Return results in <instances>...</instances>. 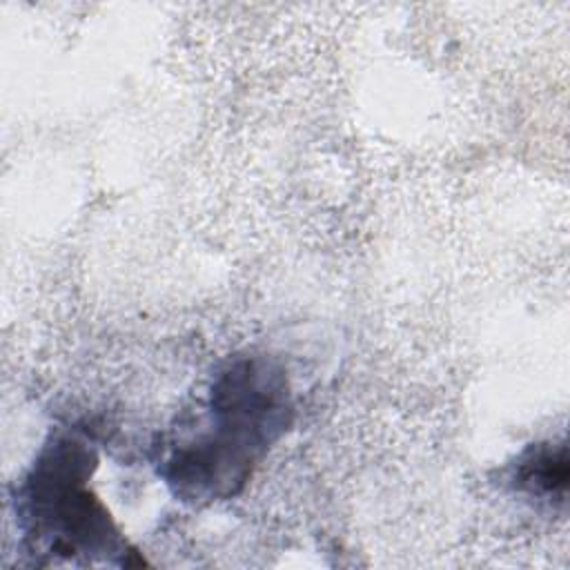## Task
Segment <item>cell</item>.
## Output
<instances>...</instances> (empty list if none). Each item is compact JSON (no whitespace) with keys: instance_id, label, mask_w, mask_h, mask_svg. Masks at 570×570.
<instances>
[{"instance_id":"cell-2","label":"cell","mask_w":570,"mask_h":570,"mask_svg":"<svg viewBox=\"0 0 570 570\" xmlns=\"http://www.w3.org/2000/svg\"><path fill=\"white\" fill-rule=\"evenodd\" d=\"M96 468V441L80 428L56 430L40 445L13 494L20 552L31 563H145L91 490Z\"/></svg>"},{"instance_id":"cell-3","label":"cell","mask_w":570,"mask_h":570,"mask_svg":"<svg viewBox=\"0 0 570 570\" xmlns=\"http://www.w3.org/2000/svg\"><path fill=\"white\" fill-rule=\"evenodd\" d=\"M508 481L517 492L543 501L566 503L568 448L566 441L528 445L510 465Z\"/></svg>"},{"instance_id":"cell-1","label":"cell","mask_w":570,"mask_h":570,"mask_svg":"<svg viewBox=\"0 0 570 570\" xmlns=\"http://www.w3.org/2000/svg\"><path fill=\"white\" fill-rule=\"evenodd\" d=\"M294 414L283 363L265 352H236L214 370L196 421L169 434L158 476L187 505L227 501L289 432Z\"/></svg>"}]
</instances>
